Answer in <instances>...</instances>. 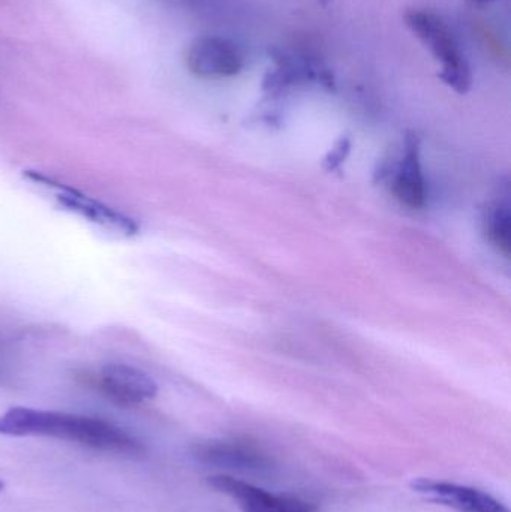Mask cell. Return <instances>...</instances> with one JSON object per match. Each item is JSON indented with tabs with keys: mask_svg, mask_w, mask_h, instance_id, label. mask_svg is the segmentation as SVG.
Here are the masks:
<instances>
[{
	"mask_svg": "<svg viewBox=\"0 0 511 512\" xmlns=\"http://www.w3.org/2000/svg\"><path fill=\"white\" fill-rule=\"evenodd\" d=\"M5 361H6L5 345H3L2 342H0V369H2L3 364H5Z\"/></svg>",
	"mask_w": 511,
	"mask_h": 512,
	"instance_id": "12",
	"label": "cell"
},
{
	"mask_svg": "<svg viewBox=\"0 0 511 512\" xmlns=\"http://www.w3.org/2000/svg\"><path fill=\"white\" fill-rule=\"evenodd\" d=\"M192 457L201 465L230 471L263 474L273 468L269 454L248 441H209L192 447Z\"/></svg>",
	"mask_w": 511,
	"mask_h": 512,
	"instance_id": "5",
	"label": "cell"
},
{
	"mask_svg": "<svg viewBox=\"0 0 511 512\" xmlns=\"http://www.w3.org/2000/svg\"><path fill=\"white\" fill-rule=\"evenodd\" d=\"M348 150H350V143H348V140H341V143L338 144V147H336V149H333L332 153H330V159H332V161H329L330 170H333V168L338 167V165L341 164L342 161H344L345 155H347Z\"/></svg>",
	"mask_w": 511,
	"mask_h": 512,
	"instance_id": "11",
	"label": "cell"
},
{
	"mask_svg": "<svg viewBox=\"0 0 511 512\" xmlns=\"http://www.w3.org/2000/svg\"><path fill=\"white\" fill-rule=\"evenodd\" d=\"M186 65L197 77H234L243 69V56L233 42L218 36H203L189 45Z\"/></svg>",
	"mask_w": 511,
	"mask_h": 512,
	"instance_id": "7",
	"label": "cell"
},
{
	"mask_svg": "<svg viewBox=\"0 0 511 512\" xmlns=\"http://www.w3.org/2000/svg\"><path fill=\"white\" fill-rule=\"evenodd\" d=\"M410 486L413 492L428 501L459 512H510L503 502L473 487L431 478H417L411 481Z\"/></svg>",
	"mask_w": 511,
	"mask_h": 512,
	"instance_id": "8",
	"label": "cell"
},
{
	"mask_svg": "<svg viewBox=\"0 0 511 512\" xmlns=\"http://www.w3.org/2000/svg\"><path fill=\"white\" fill-rule=\"evenodd\" d=\"M3 489H5V483H3V481H0V493L3 492Z\"/></svg>",
	"mask_w": 511,
	"mask_h": 512,
	"instance_id": "14",
	"label": "cell"
},
{
	"mask_svg": "<svg viewBox=\"0 0 511 512\" xmlns=\"http://www.w3.org/2000/svg\"><path fill=\"white\" fill-rule=\"evenodd\" d=\"M393 192L402 204L411 209L425 206V177L420 165L419 140L416 135L410 134L405 138V152L396 168Z\"/></svg>",
	"mask_w": 511,
	"mask_h": 512,
	"instance_id": "9",
	"label": "cell"
},
{
	"mask_svg": "<svg viewBox=\"0 0 511 512\" xmlns=\"http://www.w3.org/2000/svg\"><path fill=\"white\" fill-rule=\"evenodd\" d=\"M27 179L33 185L39 186L44 191L50 192L60 207H65L68 212L75 213L83 219L111 231L120 236L131 237L138 233V224L125 213L95 200L89 195L83 194L78 189L71 188L65 183L57 182L53 177L45 176L39 171H27Z\"/></svg>",
	"mask_w": 511,
	"mask_h": 512,
	"instance_id": "3",
	"label": "cell"
},
{
	"mask_svg": "<svg viewBox=\"0 0 511 512\" xmlns=\"http://www.w3.org/2000/svg\"><path fill=\"white\" fill-rule=\"evenodd\" d=\"M84 384L119 406H137L155 399L158 385L143 370L128 364H107L81 376Z\"/></svg>",
	"mask_w": 511,
	"mask_h": 512,
	"instance_id": "4",
	"label": "cell"
},
{
	"mask_svg": "<svg viewBox=\"0 0 511 512\" xmlns=\"http://www.w3.org/2000/svg\"><path fill=\"white\" fill-rule=\"evenodd\" d=\"M477 5H489V3L497 2V0H473Z\"/></svg>",
	"mask_w": 511,
	"mask_h": 512,
	"instance_id": "13",
	"label": "cell"
},
{
	"mask_svg": "<svg viewBox=\"0 0 511 512\" xmlns=\"http://www.w3.org/2000/svg\"><path fill=\"white\" fill-rule=\"evenodd\" d=\"M510 222V203L507 198L494 201L486 210V233L504 255L510 254Z\"/></svg>",
	"mask_w": 511,
	"mask_h": 512,
	"instance_id": "10",
	"label": "cell"
},
{
	"mask_svg": "<svg viewBox=\"0 0 511 512\" xmlns=\"http://www.w3.org/2000/svg\"><path fill=\"white\" fill-rule=\"evenodd\" d=\"M405 23L441 62V80L461 95L470 92L473 86L470 63L465 59L449 24L440 15L423 9L407 12Z\"/></svg>",
	"mask_w": 511,
	"mask_h": 512,
	"instance_id": "2",
	"label": "cell"
},
{
	"mask_svg": "<svg viewBox=\"0 0 511 512\" xmlns=\"http://www.w3.org/2000/svg\"><path fill=\"white\" fill-rule=\"evenodd\" d=\"M321 2H330V0H321Z\"/></svg>",
	"mask_w": 511,
	"mask_h": 512,
	"instance_id": "15",
	"label": "cell"
},
{
	"mask_svg": "<svg viewBox=\"0 0 511 512\" xmlns=\"http://www.w3.org/2000/svg\"><path fill=\"white\" fill-rule=\"evenodd\" d=\"M0 435L50 436L99 453L119 456L138 457L146 453L137 438L110 421L23 406L8 409L0 415Z\"/></svg>",
	"mask_w": 511,
	"mask_h": 512,
	"instance_id": "1",
	"label": "cell"
},
{
	"mask_svg": "<svg viewBox=\"0 0 511 512\" xmlns=\"http://www.w3.org/2000/svg\"><path fill=\"white\" fill-rule=\"evenodd\" d=\"M207 484L222 495H227L239 505L242 512H315L317 507L311 502L294 496L275 495L254 484L237 480L230 475H213Z\"/></svg>",
	"mask_w": 511,
	"mask_h": 512,
	"instance_id": "6",
	"label": "cell"
}]
</instances>
